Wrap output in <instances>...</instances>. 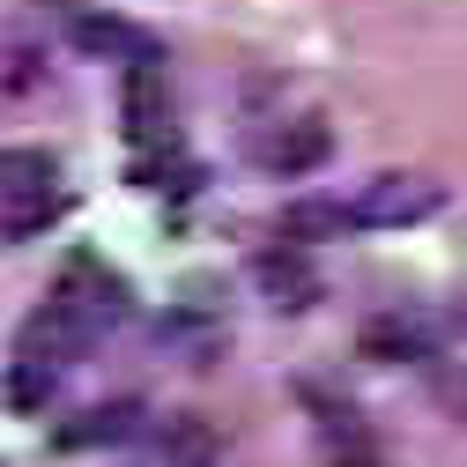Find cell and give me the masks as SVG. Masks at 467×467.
Listing matches in <instances>:
<instances>
[{"mask_svg": "<svg viewBox=\"0 0 467 467\" xmlns=\"http://www.w3.org/2000/svg\"><path fill=\"white\" fill-rule=\"evenodd\" d=\"M327 156H334V127L319 111H289V119H275V134L260 141L267 179H312V171H327Z\"/></svg>", "mask_w": 467, "mask_h": 467, "instance_id": "5b68a950", "label": "cell"}, {"mask_svg": "<svg viewBox=\"0 0 467 467\" xmlns=\"http://www.w3.org/2000/svg\"><path fill=\"white\" fill-rule=\"evenodd\" d=\"M60 163L45 149H0V230L8 238H30L37 223L60 215Z\"/></svg>", "mask_w": 467, "mask_h": 467, "instance_id": "7a4b0ae2", "label": "cell"}, {"mask_svg": "<svg viewBox=\"0 0 467 467\" xmlns=\"http://www.w3.org/2000/svg\"><path fill=\"white\" fill-rule=\"evenodd\" d=\"M297 400H305V416H312V438H319L327 467H386L379 431L364 423V408L348 400V393H334L319 379H297Z\"/></svg>", "mask_w": 467, "mask_h": 467, "instance_id": "6da1fadb", "label": "cell"}, {"mask_svg": "<svg viewBox=\"0 0 467 467\" xmlns=\"http://www.w3.org/2000/svg\"><path fill=\"white\" fill-rule=\"evenodd\" d=\"M141 431V408L134 400H104V408H89L82 423H60V445L67 452H82V445H119V438H134Z\"/></svg>", "mask_w": 467, "mask_h": 467, "instance_id": "8fae6325", "label": "cell"}, {"mask_svg": "<svg viewBox=\"0 0 467 467\" xmlns=\"http://www.w3.org/2000/svg\"><path fill=\"white\" fill-rule=\"evenodd\" d=\"M253 289L275 305V312H312L319 297H327V282H319V267L305 260V245H267V253H253Z\"/></svg>", "mask_w": 467, "mask_h": 467, "instance_id": "ba28073f", "label": "cell"}, {"mask_svg": "<svg viewBox=\"0 0 467 467\" xmlns=\"http://www.w3.org/2000/svg\"><path fill=\"white\" fill-rule=\"evenodd\" d=\"M67 16V45L82 52V60H119V67H149V60H163L156 52V37L149 30H134V23H119V16H104V8H60Z\"/></svg>", "mask_w": 467, "mask_h": 467, "instance_id": "52a82bcc", "label": "cell"}, {"mask_svg": "<svg viewBox=\"0 0 467 467\" xmlns=\"http://www.w3.org/2000/svg\"><path fill=\"white\" fill-rule=\"evenodd\" d=\"M348 230H357V215H348V201H289V208H282V238H289V245L348 238Z\"/></svg>", "mask_w": 467, "mask_h": 467, "instance_id": "30bf717a", "label": "cell"}, {"mask_svg": "<svg viewBox=\"0 0 467 467\" xmlns=\"http://www.w3.org/2000/svg\"><path fill=\"white\" fill-rule=\"evenodd\" d=\"M156 452H163V467H215L223 460V438H215V423L208 416H163L156 423Z\"/></svg>", "mask_w": 467, "mask_h": 467, "instance_id": "9c48e42d", "label": "cell"}, {"mask_svg": "<svg viewBox=\"0 0 467 467\" xmlns=\"http://www.w3.org/2000/svg\"><path fill=\"white\" fill-rule=\"evenodd\" d=\"M89 334H97V319L75 305V297H45V312H30V327H23V341H16V357L23 364H75L82 348H89Z\"/></svg>", "mask_w": 467, "mask_h": 467, "instance_id": "8992f818", "label": "cell"}, {"mask_svg": "<svg viewBox=\"0 0 467 467\" xmlns=\"http://www.w3.org/2000/svg\"><path fill=\"white\" fill-rule=\"evenodd\" d=\"M438 208H445V186L423 179V171H371V179L348 193L357 230H408V223H431Z\"/></svg>", "mask_w": 467, "mask_h": 467, "instance_id": "3957f363", "label": "cell"}, {"mask_svg": "<svg viewBox=\"0 0 467 467\" xmlns=\"http://www.w3.org/2000/svg\"><path fill=\"white\" fill-rule=\"evenodd\" d=\"M357 357L364 364H438L445 357V319L423 305H386L357 327Z\"/></svg>", "mask_w": 467, "mask_h": 467, "instance_id": "277c9868", "label": "cell"}]
</instances>
